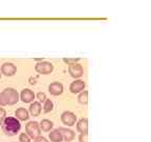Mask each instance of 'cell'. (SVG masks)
I'll list each match as a JSON object with an SVG mask.
<instances>
[{"instance_id":"8","label":"cell","mask_w":151,"mask_h":142,"mask_svg":"<svg viewBox=\"0 0 151 142\" xmlns=\"http://www.w3.org/2000/svg\"><path fill=\"white\" fill-rule=\"evenodd\" d=\"M19 98H20L21 101L24 102V103H31V102H33L34 99H35V94H34L33 91L29 90V88H24V90H22V92L20 93V95H19Z\"/></svg>"},{"instance_id":"7","label":"cell","mask_w":151,"mask_h":142,"mask_svg":"<svg viewBox=\"0 0 151 142\" xmlns=\"http://www.w3.org/2000/svg\"><path fill=\"white\" fill-rule=\"evenodd\" d=\"M1 74H3L4 76L7 77H11V76H14L17 72V66L15 65L12 62H5L1 65Z\"/></svg>"},{"instance_id":"24","label":"cell","mask_w":151,"mask_h":142,"mask_svg":"<svg viewBox=\"0 0 151 142\" xmlns=\"http://www.w3.org/2000/svg\"><path fill=\"white\" fill-rule=\"evenodd\" d=\"M79 142H88V134H80Z\"/></svg>"},{"instance_id":"1","label":"cell","mask_w":151,"mask_h":142,"mask_svg":"<svg viewBox=\"0 0 151 142\" xmlns=\"http://www.w3.org/2000/svg\"><path fill=\"white\" fill-rule=\"evenodd\" d=\"M1 128L5 135L12 137V136H16L19 133L21 128V123L15 117H5L1 124Z\"/></svg>"},{"instance_id":"16","label":"cell","mask_w":151,"mask_h":142,"mask_svg":"<svg viewBox=\"0 0 151 142\" xmlns=\"http://www.w3.org/2000/svg\"><path fill=\"white\" fill-rule=\"evenodd\" d=\"M39 125H40V130H43V132H50L52 128H54V123L48 119H43L39 123Z\"/></svg>"},{"instance_id":"14","label":"cell","mask_w":151,"mask_h":142,"mask_svg":"<svg viewBox=\"0 0 151 142\" xmlns=\"http://www.w3.org/2000/svg\"><path fill=\"white\" fill-rule=\"evenodd\" d=\"M77 130L81 134H87L88 133V119L81 118L77 122Z\"/></svg>"},{"instance_id":"5","label":"cell","mask_w":151,"mask_h":142,"mask_svg":"<svg viewBox=\"0 0 151 142\" xmlns=\"http://www.w3.org/2000/svg\"><path fill=\"white\" fill-rule=\"evenodd\" d=\"M4 94L5 96H6L7 98V101H9V105H14V104H16L17 102L19 101V94L18 92H17L15 88H6L4 91Z\"/></svg>"},{"instance_id":"19","label":"cell","mask_w":151,"mask_h":142,"mask_svg":"<svg viewBox=\"0 0 151 142\" xmlns=\"http://www.w3.org/2000/svg\"><path fill=\"white\" fill-rule=\"evenodd\" d=\"M5 105H9V101H7V98L5 96L4 92L0 93V106H5Z\"/></svg>"},{"instance_id":"25","label":"cell","mask_w":151,"mask_h":142,"mask_svg":"<svg viewBox=\"0 0 151 142\" xmlns=\"http://www.w3.org/2000/svg\"><path fill=\"white\" fill-rule=\"evenodd\" d=\"M34 142H50V141L45 137H43V136H39V137H37L36 139H34Z\"/></svg>"},{"instance_id":"12","label":"cell","mask_w":151,"mask_h":142,"mask_svg":"<svg viewBox=\"0 0 151 142\" xmlns=\"http://www.w3.org/2000/svg\"><path fill=\"white\" fill-rule=\"evenodd\" d=\"M59 130L61 132L64 141L70 142L75 139L76 135H75V132H73V130H69V128H59Z\"/></svg>"},{"instance_id":"26","label":"cell","mask_w":151,"mask_h":142,"mask_svg":"<svg viewBox=\"0 0 151 142\" xmlns=\"http://www.w3.org/2000/svg\"><path fill=\"white\" fill-rule=\"evenodd\" d=\"M36 81H37V79H36V78H33V77H31V78H29V83H31L32 85H35L36 83H37Z\"/></svg>"},{"instance_id":"18","label":"cell","mask_w":151,"mask_h":142,"mask_svg":"<svg viewBox=\"0 0 151 142\" xmlns=\"http://www.w3.org/2000/svg\"><path fill=\"white\" fill-rule=\"evenodd\" d=\"M54 109V103L50 99H46L44 101V104H43V112L44 113H50V112L52 111Z\"/></svg>"},{"instance_id":"15","label":"cell","mask_w":151,"mask_h":142,"mask_svg":"<svg viewBox=\"0 0 151 142\" xmlns=\"http://www.w3.org/2000/svg\"><path fill=\"white\" fill-rule=\"evenodd\" d=\"M48 138L52 142H62L63 141V137H62L61 132L59 130V128H56V130H52L48 135Z\"/></svg>"},{"instance_id":"17","label":"cell","mask_w":151,"mask_h":142,"mask_svg":"<svg viewBox=\"0 0 151 142\" xmlns=\"http://www.w3.org/2000/svg\"><path fill=\"white\" fill-rule=\"evenodd\" d=\"M78 101L81 104H87L88 103V92L87 91H83L79 94Z\"/></svg>"},{"instance_id":"10","label":"cell","mask_w":151,"mask_h":142,"mask_svg":"<svg viewBox=\"0 0 151 142\" xmlns=\"http://www.w3.org/2000/svg\"><path fill=\"white\" fill-rule=\"evenodd\" d=\"M63 90H64L63 84L61 82H58V81L52 82L50 84V86H48V92L52 96H60L63 93Z\"/></svg>"},{"instance_id":"2","label":"cell","mask_w":151,"mask_h":142,"mask_svg":"<svg viewBox=\"0 0 151 142\" xmlns=\"http://www.w3.org/2000/svg\"><path fill=\"white\" fill-rule=\"evenodd\" d=\"M25 134L32 139H36L37 137L41 136L40 125L37 121H29L25 125Z\"/></svg>"},{"instance_id":"13","label":"cell","mask_w":151,"mask_h":142,"mask_svg":"<svg viewBox=\"0 0 151 142\" xmlns=\"http://www.w3.org/2000/svg\"><path fill=\"white\" fill-rule=\"evenodd\" d=\"M15 116H16L15 118L18 119L19 121H26L29 118V113L24 107H19L15 112Z\"/></svg>"},{"instance_id":"23","label":"cell","mask_w":151,"mask_h":142,"mask_svg":"<svg viewBox=\"0 0 151 142\" xmlns=\"http://www.w3.org/2000/svg\"><path fill=\"white\" fill-rule=\"evenodd\" d=\"M37 98H38V100H39V102H40V103H41V102H44L45 100L47 99L45 93H42V92L38 93V94H37Z\"/></svg>"},{"instance_id":"9","label":"cell","mask_w":151,"mask_h":142,"mask_svg":"<svg viewBox=\"0 0 151 142\" xmlns=\"http://www.w3.org/2000/svg\"><path fill=\"white\" fill-rule=\"evenodd\" d=\"M85 86H86V84L83 80H75L69 85V91L73 94H80L81 92L84 91Z\"/></svg>"},{"instance_id":"22","label":"cell","mask_w":151,"mask_h":142,"mask_svg":"<svg viewBox=\"0 0 151 142\" xmlns=\"http://www.w3.org/2000/svg\"><path fill=\"white\" fill-rule=\"evenodd\" d=\"M5 117H6V112H5V109L3 107H0V125L2 124Z\"/></svg>"},{"instance_id":"20","label":"cell","mask_w":151,"mask_h":142,"mask_svg":"<svg viewBox=\"0 0 151 142\" xmlns=\"http://www.w3.org/2000/svg\"><path fill=\"white\" fill-rule=\"evenodd\" d=\"M63 61L68 64V65H73V64L78 63L80 61V58H64Z\"/></svg>"},{"instance_id":"27","label":"cell","mask_w":151,"mask_h":142,"mask_svg":"<svg viewBox=\"0 0 151 142\" xmlns=\"http://www.w3.org/2000/svg\"><path fill=\"white\" fill-rule=\"evenodd\" d=\"M1 75H2V74H1V72H0V79H1Z\"/></svg>"},{"instance_id":"21","label":"cell","mask_w":151,"mask_h":142,"mask_svg":"<svg viewBox=\"0 0 151 142\" xmlns=\"http://www.w3.org/2000/svg\"><path fill=\"white\" fill-rule=\"evenodd\" d=\"M19 141L20 142H31V138L26 135L25 133H21L19 135Z\"/></svg>"},{"instance_id":"3","label":"cell","mask_w":151,"mask_h":142,"mask_svg":"<svg viewBox=\"0 0 151 142\" xmlns=\"http://www.w3.org/2000/svg\"><path fill=\"white\" fill-rule=\"evenodd\" d=\"M35 71L39 74H42V75H48L54 71V65L48 61L38 62L35 65Z\"/></svg>"},{"instance_id":"4","label":"cell","mask_w":151,"mask_h":142,"mask_svg":"<svg viewBox=\"0 0 151 142\" xmlns=\"http://www.w3.org/2000/svg\"><path fill=\"white\" fill-rule=\"evenodd\" d=\"M61 121L65 125L73 126V125H75L76 122H77V116H76V114L73 113V112L65 111V112H63L61 115Z\"/></svg>"},{"instance_id":"6","label":"cell","mask_w":151,"mask_h":142,"mask_svg":"<svg viewBox=\"0 0 151 142\" xmlns=\"http://www.w3.org/2000/svg\"><path fill=\"white\" fill-rule=\"evenodd\" d=\"M68 73L70 74V76L73 78L78 79L81 78L84 74V70H83V66L81 65L80 63H76L73 64V65L68 66Z\"/></svg>"},{"instance_id":"11","label":"cell","mask_w":151,"mask_h":142,"mask_svg":"<svg viewBox=\"0 0 151 142\" xmlns=\"http://www.w3.org/2000/svg\"><path fill=\"white\" fill-rule=\"evenodd\" d=\"M42 111V105L39 101H34L31 103L29 105V109H28V113L31 114L32 116L34 117H38L41 114Z\"/></svg>"}]
</instances>
